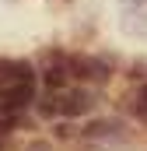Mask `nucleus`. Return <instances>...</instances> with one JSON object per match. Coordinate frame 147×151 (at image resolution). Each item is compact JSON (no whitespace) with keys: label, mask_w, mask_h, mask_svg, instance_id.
<instances>
[{"label":"nucleus","mask_w":147,"mask_h":151,"mask_svg":"<svg viewBox=\"0 0 147 151\" xmlns=\"http://www.w3.org/2000/svg\"><path fill=\"white\" fill-rule=\"evenodd\" d=\"M91 106H95V95H91V91H84V88H70V91L53 95V99L42 106V113H46V116H53V113H63V116H84Z\"/></svg>","instance_id":"1"},{"label":"nucleus","mask_w":147,"mask_h":151,"mask_svg":"<svg viewBox=\"0 0 147 151\" xmlns=\"http://www.w3.org/2000/svg\"><path fill=\"white\" fill-rule=\"evenodd\" d=\"M109 74L112 70H109L105 60H95V56H70V77L91 81V84H105Z\"/></svg>","instance_id":"2"},{"label":"nucleus","mask_w":147,"mask_h":151,"mask_svg":"<svg viewBox=\"0 0 147 151\" xmlns=\"http://www.w3.org/2000/svg\"><path fill=\"white\" fill-rule=\"evenodd\" d=\"M28 77H35L32 74V63H25V60H0V91L21 84Z\"/></svg>","instance_id":"3"},{"label":"nucleus","mask_w":147,"mask_h":151,"mask_svg":"<svg viewBox=\"0 0 147 151\" xmlns=\"http://www.w3.org/2000/svg\"><path fill=\"white\" fill-rule=\"evenodd\" d=\"M84 137H91V141H119L126 134H123V123H116V119H91L84 127Z\"/></svg>","instance_id":"4"},{"label":"nucleus","mask_w":147,"mask_h":151,"mask_svg":"<svg viewBox=\"0 0 147 151\" xmlns=\"http://www.w3.org/2000/svg\"><path fill=\"white\" fill-rule=\"evenodd\" d=\"M67 77H70V60H60V63L53 60V63L46 67V84H49V88H63Z\"/></svg>","instance_id":"5"},{"label":"nucleus","mask_w":147,"mask_h":151,"mask_svg":"<svg viewBox=\"0 0 147 151\" xmlns=\"http://www.w3.org/2000/svg\"><path fill=\"white\" fill-rule=\"evenodd\" d=\"M123 32H130V35H147V18L137 14V11H130V14L123 18Z\"/></svg>","instance_id":"6"},{"label":"nucleus","mask_w":147,"mask_h":151,"mask_svg":"<svg viewBox=\"0 0 147 151\" xmlns=\"http://www.w3.org/2000/svg\"><path fill=\"white\" fill-rule=\"evenodd\" d=\"M14 127H18V113L7 109V106H0V134H7V130H14Z\"/></svg>","instance_id":"7"},{"label":"nucleus","mask_w":147,"mask_h":151,"mask_svg":"<svg viewBox=\"0 0 147 151\" xmlns=\"http://www.w3.org/2000/svg\"><path fill=\"white\" fill-rule=\"evenodd\" d=\"M56 134H60V137H70L74 127H70V123H56Z\"/></svg>","instance_id":"8"},{"label":"nucleus","mask_w":147,"mask_h":151,"mask_svg":"<svg viewBox=\"0 0 147 151\" xmlns=\"http://www.w3.org/2000/svg\"><path fill=\"white\" fill-rule=\"evenodd\" d=\"M28 151H53V148H49L46 141H35V144H32V148H28Z\"/></svg>","instance_id":"9"},{"label":"nucleus","mask_w":147,"mask_h":151,"mask_svg":"<svg viewBox=\"0 0 147 151\" xmlns=\"http://www.w3.org/2000/svg\"><path fill=\"white\" fill-rule=\"evenodd\" d=\"M140 109L147 113V84H144V91H140Z\"/></svg>","instance_id":"10"}]
</instances>
